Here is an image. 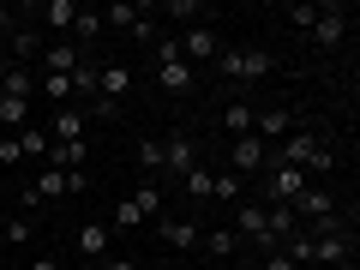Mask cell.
Returning a JSON list of instances; mask_svg holds the SVG:
<instances>
[{"label": "cell", "mask_w": 360, "mask_h": 270, "mask_svg": "<svg viewBox=\"0 0 360 270\" xmlns=\"http://www.w3.org/2000/svg\"><path fill=\"white\" fill-rule=\"evenodd\" d=\"M0 96L30 103V96H37V66H6V72H0Z\"/></svg>", "instance_id": "4fadbf2b"}, {"label": "cell", "mask_w": 360, "mask_h": 270, "mask_svg": "<svg viewBox=\"0 0 360 270\" xmlns=\"http://www.w3.org/2000/svg\"><path fill=\"white\" fill-rule=\"evenodd\" d=\"M295 217H307L312 229H319V222H330V217H336V198L324 193V186H307V193L295 198Z\"/></svg>", "instance_id": "8fae6325"}, {"label": "cell", "mask_w": 360, "mask_h": 270, "mask_svg": "<svg viewBox=\"0 0 360 270\" xmlns=\"http://www.w3.org/2000/svg\"><path fill=\"white\" fill-rule=\"evenodd\" d=\"M30 234H37V222H30V217H6L0 240H6V246H30Z\"/></svg>", "instance_id": "4316f807"}, {"label": "cell", "mask_w": 360, "mask_h": 270, "mask_svg": "<svg viewBox=\"0 0 360 270\" xmlns=\"http://www.w3.org/2000/svg\"><path fill=\"white\" fill-rule=\"evenodd\" d=\"M132 205H139L144 217H162V193H156V180H144L139 193H132Z\"/></svg>", "instance_id": "f546056e"}, {"label": "cell", "mask_w": 360, "mask_h": 270, "mask_svg": "<svg viewBox=\"0 0 360 270\" xmlns=\"http://www.w3.org/2000/svg\"><path fill=\"white\" fill-rule=\"evenodd\" d=\"M252 132H258V139H264V144H283L288 132H295V108H258Z\"/></svg>", "instance_id": "9c48e42d"}, {"label": "cell", "mask_w": 360, "mask_h": 270, "mask_svg": "<svg viewBox=\"0 0 360 270\" xmlns=\"http://www.w3.org/2000/svg\"><path fill=\"white\" fill-rule=\"evenodd\" d=\"M37 210H42V198L25 186V193H18V217H30V222H37Z\"/></svg>", "instance_id": "d6a6232c"}, {"label": "cell", "mask_w": 360, "mask_h": 270, "mask_svg": "<svg viewBox=\"0 0 360 270\" xmlns=\"http://www.w3.org/2000/svg\"><path fill=\"white\" fill-rule=\"evenodd\" d=\"M108 234H115L108 222H84V229H78V252L84 258H108Z\"/></svg>", "instance_id": "ac0fdd59"}, {"label": "cell", "mask_w": 360, "mask_h": 270, "mask_svg": "<svg viewBox=\"0 0 360 270\" xmlns=\"http://www.w3.org/2000/svg\"><path fill=\"white\" fill-rule=\"evenodd\" d=\"M288 18H295L300 30H312V18H319V6H307V0H295V6H288Z\"/></svg>", "instance_id": "1f68e13d"}, {"label": "cell", "mask_w": 360, "mask_h": 270, "mask_svg": "<svg viewBox=\"0 0 360 270\" xmlns=\"http://www.w3.org/2000/svg\"><path fill=\"white\" fill-rule=\"evenodd\" d=\"M72 66H78L72 42H49V49H42V72H72Z\"/></svg>", "instance_id": "7402d4cb"}, {"label": "cell", "mask_w": 360, "mask_h": 270, "mask_svg": "<svg viewBox=\"0 0 360 270\" xmlns=\"http://www.w3.org/2000/svg\"><path fill=\"white\" fill-rule=\"evenodd\" d=\"M13 30H18V25H13V6L0 0V37H13Z\"/></svg>", "instance_id": "d590c367"}, {"label": "cell", "mask_w": 360, "mask_h": 270, "mask_svg": "<svg viewBox=\"0 0 360 270\" xmlns=\"http://www.w3.org/2000/svg\"><path fill=\"white\" fill-rule=\"evenodd\" d=\"M144 222H150V217H144L132 198H120V205H115V222H108V229H144Z\"/></svg>", "instance_id": "83f0119b"}, {"label": "cell", "mask_w": 360, "mask_h": 270, "mask_svg": "<svg viewBox=\"0 0 360 270\" xmlns=\"http://www.w3.org/2000/svg\"><path fill=\"white\" fill-rule=\"evenodd\" d=\"M0 252H6V240H0Z\"/></svg>", "instance_id": "f35d334b"}, {"label": "cell", "mask_w": 360, "mask_h": 270, "mask_svg": "<svg viewBox=\"0 0 360 270\" xmlns=\"http://www.w3.org/2000/svg\"><path fill=\"white\" fill-rule=\"evenodd\" d=\"M54 144H72V139H90V115L84 108H60L54 115V132H49Z\"/></svg>", "instance_id": "7c38bea8"}, {"label": "cell", "mask_w": 360, "mask_h": 270, "mask_svg": "<svg viewBox=\"0 0 360 270\" xmlns=\"http://www.w3.org/2000/svg\"><path fill=\"white\" fill-rule=\"evenodd\" d=\"M37 90L54 108H72V72H37Z\"/></svg>", "instance_id": "9a60e30c"}, {"label": "cell", "mask_w": 360, "mask_h": 270, "mask_svg": "<svg viewBox=\"0 0 360 270\" xmlns=\"http://www.w3.org/2000/svg\"><path fill=\"white\" fill-rule=\"evenodd\" d=\"M139 168H144V180L162 174V139H144V144H139Z\"/></svg>", "instance_id": "484cf974"}, {"label": "cell", "mask_w": 360, "mask_h": 270, "mask_svg": "<svg viewBox=\"0 0 360 270\" xmlns=\"http://www.w3.org/2000/svg\"><path fill=\"white\" fill-rule=\"evenodd\" d=\"M307 186H312V180L300 174V168H288V162H270L264 168V198H270V205H295Z\"/></svg>", "instance_id": "5b68a950"}, {"label": "cell", "mask_w": 360, "mask_h": 270, "mask_svg": "<svg viewBox=\"0 0 360 270\" xmlns=\"http://www.w3.org/2000/svg\"><path fill=\"white\" fill-rule=\"evenodd\" d=\"M319 49H342V37H348V6H319V18H312V30H307Z\"/></svg>", "instance_id": "52a82bcc"}, {"label": "cell", "mask_w": 360, "mask_h": 270, "mask_svg": "<svg viewBox=\"0 0 360 270\" xmlns=\"http://www.w3.org/2000/svg\"><path fill=\"white\" fill-rule=\"evenodd\" d=\"M210 66H217L229 84H258V78H264L276 60H270V49H222Z\"/></svg>", "instance_id": "7a4b0ae2"}, {"label": "cell", "mask_w": 360, "mask_h": 270, "mask_svg": "<svg viewBox=\"0 0 360 270\" xmlns=\"http://www.w3.org/2000/svg\"><path fill=\"white\" fill-rule=\"evenodd\" d=\"M72 18H78V0H49V6H42V25L60 30V42H66V30H72Z\"/></svg>", "instance_id": "ffe728a7"}, {"label": "cell", "mask_w": 360, "mask_h": 270, "mask_svg": "<svg viewBox=\"0 0 360 270\" xmlns=\"http://www.w3.org/2000/svg\"><path fill=\"white\" fill-rule=\"evenodd\" d=\"M103 270H139V264H132V258H115V252H108V258H103Z\"/></svg>", "instance_id": "8d00e7d4"}, {"label": "cell", "mask_w": 360, "mask_h": 270, "mask_svg": "<svg viewBox=\"0 0 360 270\" xmlns=\"http://www.w3.org/2000/svg\"><path fill=\"white\" fill-rule=\"evenodd\" d=\"M264 270H300V264H295V258H283V252H270V258H264Z\"/></svg>", "instance_id": "e575fe53"}, {"label": "cell", "mask_w": 360, "mask_h": 270, "mask_svg": "<svg viewBox=\"0 0 360 270\" xmlns=\"http://www.w3.org/2000/svg\"><path fill=\"white\" fill-rule=\"evenodd\" d=\"M210 198H222V205H240V174H210Z\"/></svg>", "instance_id": "d4e9b609"}, {"label": "cell", "mask_w": 360, "mask_h": 270, "mask_svg": "<svg viewBox=\"0 0 360 270\" xmlns=\"http://www.w3.org/2000/svg\"><path fill=\"white\" fill-rule=\"evenodd\" d=\"M84 186H90V174H84V168H42V174H37V186H30V193H37L42 205H49V198L84 193Z\"/></svg>", "instance_id": "8992f818"}, {"label": "cell", "mask_w": 360, "mask_h": 270, "mask_svg": "<svg viewBox=\"0 0 360 270\" xmlns=\"http://www.w3.org/2000/svg\"><path fill=\"white\" fill-rule=\"evenodd\" d=\"M217 54H222V42H217V30H210V25H193L186 37H180V60H186V66H193V60L210 66Z\"/></svg>", "instance_id": "ba28073f"}, {"label": "cell", "mask_w": 360, "mask_h": 270, "mask_svg": "<svg viewBox=\"0 0 360 270\" xmlns=\"http://www.w3.org/2000/svg\"><path fill=\"white\" fill-rule=\"evenodd\" d=\"M156 18H186V25H193V18H210V6H198V0H162Z\"/></svg>", "instance_id": "cb8c5ba5"}, {"label": "cell", "mask_w": 360, "mask_h": 270, "mask_svg": "<svg viewBox=\"0 0 360 270\" xmlns=\"http://www.w3.org/2000/svg\"><path fill=\"white\" fill-rule=\"evenodd\" d=\"M252 120H258V108H252V103H240V96L222 108V132H229V139H246V132H252Z\"/></svg>", "instance_id": "2e32d148"}, {"label": "cell", "mask_w": 360, "mask_h": 270, "mask_svg": "<svg viewBox=\"0 0 360 270\" xmlns=\"http://www.w3.org/2000/svg\"><path fill=\"white\" fill-rule=\"evenodd\" d=\"M0 162H25V150H18V139H0Z\"/></svg>", "instance_id": "836d02e7"}, {"label": "cell", "mask_w": 360, "mask_h": 270, "mask_svg": "<svg viewBox=\"0 0 360 270\" xmlns=\"http://www.w3.org/2000/svg\"><path fill=\"white\" fill-rule=\"evenodd\" d=\"M156 234H162L168 246H180V252H193V246H198V234H205V229H198L193 217H156Z\"/></svg>", "instance_id": "30bf717a"}, {"label": "cell", "mask_w": 360, "mask_h": 270, "mask_svg": "<svg viewBox=\"0 0 360 270\" xmlns=\"http://www.w3.org/2000/svg\"><path fill=\"white\" fill-rule=\"evenodd\" d=\"M6 60H42V37L37 30H13L6 37Z\"/></svg>", "instance_id": "44dd1931"}, {"label": "cell", "mask_w": 360, "mask_h": 270, "mask_svg": "<svg viewBox=\"0 0 360 270\" xmlns=\"http://www.w3.org/2000/svg\"><path fill=\"white\" fill-rule=\"evenodd\" d=\"M210 270H222V264H210Z\"/></svg>", "instance_id": "ab89813d"}, {"label": "cell", "mask_w": 360, "mask_h": 270, "mask_svg": "<svg viewBox=\"0 0 360 270\" xmlns=\"http://www.w3.org/2000/svg\"><path fill=\"white\" fill-rule=\"evenodd\" d=\"M78 162H90V139H72V144L49 139V168H78Z\"/></svg>", "instance_id": "e0dca14e"}, {"label": "cell", "mask_w": 360, "mask_h": 270, "mask_svg": "<svg viewBox=\"0 0 360 270\" xmlns=\"http://www.w3.org/2000/svg\"><path fill=\"white\" fill-rule=\"evenodd\" d=\"M264 168H270V144L264 139H258V132H246V139H234L229 144V174H264Z\"/></svg>", "instance_id": "277c9868"}, {"label": "cell", "mask_w": 360, "mask_h": 270, "mask_svg": "<svg viewBox=\"0 0 360 270\" xmlns=\"http://www.w3.org/2000/svg\"><path fill=\"white\" fill-rule=\"evenodd\" d=\"M144 13L150 6H139V0H115V6H103V30H139Z\"/></svg>", "instance_id": "5bb4252c"}, {"label": "cell", "mask_w": 360, "mask_h": 270, "mask_svg": "<svg viewBox=\"0 0 360 270\" xmlns=\"http://www.w3.org/2000/svg\"><path fill=\"white\" fill-rule=\"evenodd\" d=\"M150 49H156V84H162L168 96H193L198 66H186V60H180V37H156Z\"/></svg>", "instance_id": "6da1fadb"}, {"label": "cell", "mask_w": 360, "mask_h": 270, "mask_svg": "<svg viewBox=\"0 0 360 270\" xmlns=\"http://www.w3.org/2000/svg\"><path fill=\"white\" fill-rule=\"evenodd\" d=\"M18 150H25V156H49V132H42V127H25V132H18Z\"/></svg>", "instance_id": "4dcf8cb0"}, {"label": "cell", "mask_w": 360, "mask_h": 270, "mask_svg": "<svg viewBox=\"0 0 360 270\" xmlns=\"http://www.w3.org/2000/svg\"><path fill=\"white\" fill-rule=\"evenodd\" d=\"M180 186H186V198H198V205H205V198H210V168H205V162H198V168H193V174L180 180Z\"/></svg>", "instance_id": "f1b7e54d"}, {"label": "cell", "mask_w": 360, "mask_h": 270, "mask_svg": "<svg viewBox=\"0 0 360 270\" xmlns=\"http://www.w3.org/2000/svg\"><path fill=\"white\" fill-rule=\"evenodd\" d=\"M30 270H60V264H54V258H37V264H30Z\"/></svg>", "instance_id": "74e56055"}, {"label": "cell", "mask_w": 360, "mask_h": 270, "mask_svg": "<svg viewBox=\"0 0 360 270\" xmlns=\"http://www.w3.org/2000/svg\"><path fill=\"white\" fill-rule=\"evenodd\" d=\"M193 168H198V139H193L186 127L168 132V139H162V174H168V180H186Z\"/></svg>", "instance_id": "3957f363"}, {"label": "cell", "mask_w": 360, "mask_h": 270, "mask_svg": "<svg viewBox=\"0 0 360 270\" xmlns=\"http://www.w3.org/2000/svg\"><path fill=\"white\" fill-rule=\"evenodd\" d=\"M0 127H6V139H18V132L30 127V103H18V96H0Z\"/></svg>", "instance_id": "d6986e66"}, {"label": "cell", "mask_w": 360, "mask_h": 270, "mask_svg": "<svg viewBox=\"0 0 360 270\" xmlns=\"http://www.w3.org/2000/svg\"><path fill=\"white\" fill-rule=\"evenodd\" d=\"M198 246H205L210 258H234V246H240V234H234V229H210V234H198Z\"/></svg>", "instance_id": "603a6c76"}]
</instances>
